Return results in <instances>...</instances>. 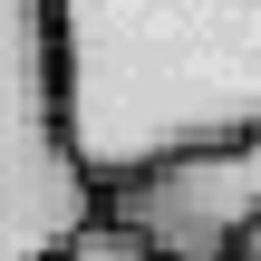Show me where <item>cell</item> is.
<instances>
[{"label": "cell", "instance_id": "cell-5", "mask_svg": "<svg viewBox=\"0 0 261 261\" xmlns=\"http://www.w3.org/2000/svg\"><path fill=\"white\" fill-rule=\"evenodd\" d=\"M223 261H261V213L242 223V232H232V252H223Z\"/></svg>", "mask_w": 261, "mask_h": 261}, {"label": "cell", "instance_id": "cell-4", "mask_svg": "<svg viewBox=\"0 0 261 261\" xmlns=\"http://www.w3.org/2000/svg\"><path fill=\"white\" fill-rule=\"evenodd\" d=\"M39 261H165V252H145V242H136L116 213H87V223H77L58 252H39Z\"/></svg>", "mask_w": 261, "mask_h": 261}, {"label": "cell", "instance_id": "cell-1", "mask_svg": "<svg viewBox=\"0 0 261 261\" xmlns=\"http://www.w3.org/2000/svg\"><path fill=\"white\" fill-rule=\"evenodd\" d=\"M48 77L87 184L261 136V0H48Z\"/></svg>", "mask_w": 261, "mask_h": 261}, {"label": "cell", "instance_id": "cell-2", "mask_svg": "<svg viewBox=\"0 0 261 261\" xmlns=\"http://www.w3.org/2000/svg\"><path fill=\"white\" fill-rule=\"evenodd\" d=\"M87 213H97V184L58 136L48 0H0V261L58 252Z\"/></svg>", "mask_w": 261, "mask_h": 261}, {"label": "cell", "instance_id": "cell-3", "mask_svg": "<svg viewBox=\"0 0 261 261\" xmlns=\"http://www.w3.org/2000/svg\"><path fill=\"white\" fill-rule=\"evenodd\" d=\"M97 213H116L145 252H165V261H223L232 232L261 213V136L155 155V165L97 184Z\"/></svg>", "mask_w": 261, "mask_h": 261}]
</instances>
